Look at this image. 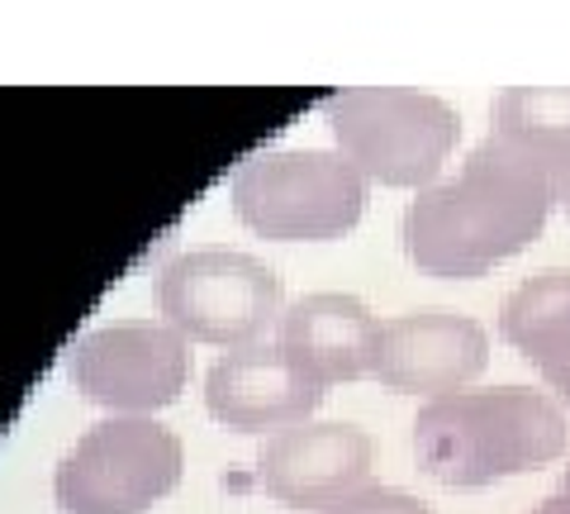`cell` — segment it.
<instances>
[{"label": "cell", "mask_w": 570, "mask_h": 514, "mask_svg": "<svg viewBox=\"0 0 570 514\" xmlns=\"http://www.w3.org/2000/svg\"><path fill=\"white\" fill-rule=\"evenodd\" d=\"M551 210V167L513 138L485 134L456 176L414 191L400 220V243L423 277L475 281L542 239Z\"/></svg>", "instance_id": "cell-1"}, {"label": "cell", "mask_w": 570, "mask_h": 514, "mask_svg": "<svg viewBox=\"0 0 570 514\" xmlns=\"http://www.w3.org/2000/svg\"><path fill=\"white\" fill-rule=\"evenodd\" d=\"M570 448L566 405L538 386H490L423 400L414 415V457L452 491H485L523 472L561 463Z\"/></svg>", "instance_id": "cell-2"}, {"label": "cell", "mask_w": 570, "mask_h": 514, "mask_svg": "<svg viewBox=\"0 0 570 514\" xmlns=\"http://www.w3.org/2000/svg\"><path fill=\"white\" fill-rule=\"evenodd\" d=\"M333 148L352 157L371 186L423 191L442 182L456 153L461 115L442 96L414 86H347L324 100Z\"/></svg>", "instance_id": "cell-3"}, {"label": "cell", "mask_w": 570, "mask_h": 514, "mask_svg": "<svg viewBox=\"0 0 570 514\" xmlns=\"http://www.w3.org/2000/svg\"><path fill=\"white\" fill-rule=\"evenodd\" d=\"M371 182L337 148H262L228 182L234 215L272 243H333L366 215Z\"/></svg>", "instance_id": "cell-4"}, {"label": "cell", "mask_w": 570, "mask_h": 514, "mask_svg": "<svg viewBox=\"0 0 570 514\" xmlns=\"http://www.w3.org/2000/svg\"><path fill=\"white\" fill-rule=\"evenodd\" d=\"M186 448L153 415H110L91 424L71 448L52 495L62 514H148L181 486Z\"/></svg>", "instance_id": "cell-5"}, {"label": "cell", "mask_w": 570, "mask_h": 514, "mask_svg": "<svg viewBox=\"0 0 570 514\" xmlns=\"http://www.w3.org/2000/svg\"><path fill=\"white\" fill-rule=\"evenodd\" d=\"M157 310L190 343L247 348L262 343L285 314L276 268L238 248H190L157 277Z\"/></svg>", "instance_id": "cell-6"}, {"label": "cell", "mask_w": 570, "mask_h": 514, "mask_svg": "<svg viewBox=\"0 0 570 514\" xmlns=\"http://www.w3.org/2000/svg\"><path fill=\"white\" fill-rule=\"evenodd\" d=\"M67 381L110 415H157L190 381V339L167 319H124L81 333L67 352Z\"/></svg>", "instance_id": "cell-7"}, {"label": "cell", "mask_w": 570, "mask_h": 514, "mask_svg": "<svg viewBox=\"0 0 570 514\" xmlns=\"http://www.w3.org/2000/svg\"><path fill=\"white\" fill-rule=\"evenodd\" d=\"M490 367V329L480 319L428 306L409 310L381 324V348H376V377L385 391L395 396H452Z\"/></svg>", "instance_id": "cell-8"}, {"label": "cell", "mask_w": 570, "mask_h": 514, "mask_svg": "<svg viewBox=\"0 0 570 514\" xmlns=\"http://www.w3.org/2000/svg\"><path fill=\"white\" fill-rule=\"evenodd\" d=\"M376 443L362 424L347 419H305L281 429L257 453V486L285 510H328L343 495L362 491Z\"/></svg>", "instance_id": "cell-9"}, {"label": "cell", "mask_w": 570, "mask_h": 514, "mask_svg": "<svg viewBox=\"0 0 570 514\" xmlns=\"http://www.w3.org/2000/svg\"><path fill=\"white\" fill-rule=\"evenodd\" d=\"M318 386L281 343L228 348L205 377V410L234 434H281L324 405Z\"/></svg>", "instance_id": "cell-10"}, {"label": "cell", "mask_w": 570, "mask_h": 514, "mask_svg": "<svg viewBox=\"0 0 570 514\" xmlns=\"http://www.w3.org/2000/svg\"><path fill=\"white\" fill-rule=\"evenodd\" d=\"M276 343L328 391L376 371L381 319L366 310V300L347 291H314L285 306Z\"/></svg>", "instance_id": "cell-11"}, {"label": "cell", "mask_w": 570, "mask_h": 514, "mask_svg": "<svg viewBox=\"0 0 570 514\" xmlns=\"http://www.w3.org/2000/svg\"><path fill=\"white\" fill-rule=\"evenodd\" d=\"M499 339L538 367L547 391L570 410V268H542L499 306Z\"/></svg>", "instance_id": "cell-12"}, {"label": "cell", "mask_w": 570, "mask_h": 514, "mask_svg": "<svg viewBox=\"0 0 570 514\" xmlns=\"http://www.w3.org/2000/svg\"><path fill=\"white\" fill-rule=\"evenodd\" d=\"M490 124V134L513 138L547 163V153L570 144V86H509L494 100Z\"/></svg>", "instance_id": "cell-13"}, {"label": "cell", "mask_w": 570, "mask_h": 514, "mask_svg": "<svg viewBox=\"0 0 570 514\" xmlns=\"http://www.w3.org/2000/svg\"><path fill=\"white\" fill-rule=\"evenodd\" d=\"M318 514H433V505H423L419 495H409V491H395V486H362V491H352L343 495L337 505L328 510H318Z\"/></svg>", "instance_id": "cell-14"}, {"label": "cell", "mask_w": 570, "mask_h": 514, "mask_svg": "<svg viewBox=\"0 0 570 514\" xmlns=\"http://www.w3.org/2000/svg\"><path fill=\"white\" fill-rule=\"evenodd\" d=\"M547 167H551V191H557V205L570 210V144H561L557 153H547Z\"/></svg>", "instance_id": "cell-15"}, {"label": "cell", "mask_w": 570, "mask_h": 514, "mask_svg": "<svg viewBox=\"0 0 570 514\" xmlns=\"http://www.w3.org/2000/svg\"><path fill=\"white\" fill-rule=\"evenodd\" d=\"M528 514H570V491H557V495H547V501H538Z\"/></svg>", "instance_id": "cell-16"}, {"label": "cell", "mask_w": 570, "mask_h": 514, "mask_svg": "<svg viewBox=\"0 0 570 514\" xmlns=\"http://www.w3.org/2000/svg\"><path fill=\"white\" fill-rule=\"evenodd\" d=\"M561 491H570V467H566V476H561Z\"/></svg>", "instance_id": "cell-17"}, {"label": "cell", "mask_w": 570, "mask_h": 514, "mask_svg": "<svg viewBox=\"0 0 570 514\" xmlns=\"http://www.w3.org/2000/svg\"><path fill=\"white\" fill-rule=\"evenodd\" d=\"M566 220H570V210H566Z\"/></svg>", "instance_id": "cell-18"}]
</instances>
